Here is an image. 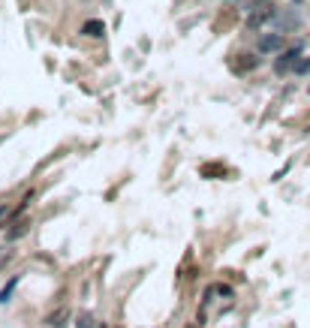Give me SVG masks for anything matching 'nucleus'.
Instances as JSON below:
<instances>
[{
	"instance_id": "nucleus-8",
	"label": "nucleus",
	"mask_w": 310,
	"mask_h": 328,
	"mask_svg": "<svg viewBox=\"0 0 310 328\" xmlns=\"http://www.w3.org/2000/svg\"><path fill=\"white\" fill-rule=\"evenodd\" d=\"M27 232H31V220H18L12 229L6 232V241H18V238H24Z\"/></svg>"
},
{
	"instance_id": "nucleus-11",
	"label": "nucleus",
	"mask_w": 310,
	"mask_h": 328,
	"mask_svg": "<svg viewBox=\"0 0 310 328\" xmlns=\"http://www.w3.org/2000/svg\"><path fill=\"white\" fill-rule=\"evenodd\" d=\"M304 72H310V58H301L295 66V75H304Z\"/></svg>"
},
{
	"instance_id": "nucleus-2",
	"label": "nucleus",
	"mask_w": 310,
	"mask_h": 328,
	"mask_svg": "<svg viewBox=\"0 0 310 328\" xmlns=\"http://www.w3.org/2000/svg\"><path fill=\"white\" fill-rule=\"evenodd\" d=\"M301 61V45H295V48H286L280 58L274 61V72L277 75H286V72H295V66Z\"/></svg>"
},
{
	"instance_id": "nucleus-18",
	"label": "nucleus",
	"mask_w": 310,
	"mask_h": 328,
	"mask_svg": "<svg viewBox=\"0 0 310 328\" xmlns=\"http://www.w3.org/2000/svg\"><path fill=\"white\" fill-rule=\"evenodd\" d=\"M307 91H310V88H307Z\"/></svg>"
},
{
	"instance_id": "nucleus-6",
	"label": "nucleus",
	"mask_w": 310,
	"mask_h": 328,
	"mask_svg": "<svg viewBox=\"0 0 310 328\" xmlns=\"http://www.w3.org/2000/svg\"><path fill=\"white\" fill-rule=\"evenodd\" d=\"M81 33H84V36H91V39H97V36H103V33H105V24L100 21V18H91V21H84V24H81Z\"/></svg>"
},
{
	"instance_id": "nucleus-15",
	"label": "nucleus",
	"mask_w": 310,
	"mask_h": 328,
	"mask_svg": "<svg viewBox=\"0 0 310 328\" xmlns=\"http://www.w3.org/2000/svg\"><path fill=\"white\" fill-rule=\"evenodd\" d=\"M199 325H202V322H199V319H196V322H190V325H187V328H199Z\"/></svg>"
},
{
	"instance_id": "nucleus-9",
	"label": "nucleus",
	"mask_w": 310,
	"mask_h": 328,
	"mask_svg": "<svg viewBox=\"0 0 310 328\" xmlns=\"http://www.w3.org/2000/svg\"><path fill=\"white\" fill-rule=\"evenodd\" d=\"M15 286H18V274H15V277H12V280H9V283H6V286L0 289V304H6V301L12 298V292H15Z\"/></svg>"
},
{
	"instance_id": "nucleus-7",
	"label": "nucleus",
	"mask_w": 310,
	"mask_h": 328,
	"mask_svg": "<svg viewBox=\"0 0 310 328\" xmlns=\"http://www.w3.org/2000/svg\"><path fill=\"white\" fill-rule=\"evenodd\" d=\"M67 319H69V310L67 307H61V310H54V313L45 319V325L48 328H67Z\"/></svg>"
},
{
	"instance_id": "nucleus-10",
	"label": "nucleus",
	"mask_w": 310,
	"mask_h": 328,
	"mask_svg": "<svg viewBox=\"0 0 310 328\" xmlns=\"http://www.w3.org/2000/svg\"><path fill=\"white\" fill-rule=\"evenodd\" d=\"M75 328H94V316H91V313H78Z\"/></svg>"
},
{
	"instance_id": "nucleus-13",
	"label": "nucleus",
	"mask_w": 310,
	"mask_h": 328,
	"mask_svg": "<svg viewBox=\"0 0 310 328\" xmlns=\"http://www.w3.org/2000/svg\"><path fill=\"white\" fill-rule=\"evenodd\" d=\"M9 259H12V250H6V247H3V250H0V271H3V265L9 262Z\"/></svg>"
},
{
	"instance_id": "nucleus-4",
	"label": "nucleus",
	"mask_w": 310,
	"mask_h": 328,
	"mask_svg": "<svg viewBox=\"0 0 310 328\" xmlns=\"http://www.w3.org/2000/svg\"><path fill=\"white\" fill-rule=\"evenodd\" d=\"M199 175L208 178V181H217V178H226L229 169H226V163H202L199 166Z\"/></svg>"
},
{
	"instance_id": "nucleus-1",
	"label": "nucleus",
	"mask_w": 310,
	"mask_h": 328,
	"mask_svg": "<svg viewBox=\"0 0 310 328\" xmlns=\"http://www.w3.org/2000/svg\"><path fill=\"white\" fill-rule=\"evenodd\" d=\"M277 15H280V9H277L274 3L268 0V3H262V6H256L250 15H247V28L250 31H259V28H265V24H271Z\"/></svg>"
},
{
	"instance_id": "nucleus-17",
	"label": "nucleus",
	"mask_w": 310,
	"mask_h": 328,
	"mask_svg": "<svg viewBox=\"0 0 310 328\" xmlns=\"http://www.w3.org/2000/svg\"><path fill=\"white\" fill-rule=\"evenodd\" d=\"M295 3H301V0H295Z\"/></svg>"
},
{
	"instance_id": "nucleus-5",
	"label": "nucleus",
	"mask_w": 310,
	"mask_h": 328,
	"mask_svg": "<svg viewBox=\"0 0 310 328\" xmlns=\"http://www.w3.org/2000/svg\"><path fill=\"white\" fill-rule=\"evenodd\" d=\"M283 48V33H265L259 36V51H280Z\"/></svg>"
},
{
	"instance_id": "nucleus-12",
	"label": "nucleus",
	"mask_w": 310,
	"mask_h": 328,
	"mask_svg": "<svg viewBox=\"0 0 310 328\" xmlns=\"http://www.w3.org/2000/svg\"><path fill=\"white\" fill-rule=\"evenodd\" d=\"M214 289H217V295H223V298H232V286H226V283H217Z\"/></svg>"
},
{
	"instance_id": "nucleus-3",
	"label": "nucleus",
	"mask_w": 310,
	"mask_h": 328,
	"mask_svg": "<svg viewBox=\"0 0 310 328\" xmlns=\"http://www.w3.org/2000/svg\"><path fill=\"white\" fill-rule=\"evenodd\" d=\"M241 61H229V66H232V72L235 75H244V72H253L256 66H259V58L256 54H238Z\"/></svg>"
},
{
	"instance_id": "nucleus-14",
	"label": "nucleus",
	"mask_w": 310,
	"mask_h": 328,
	"mask_svg": "<svg viewBox=\"0 0 310 328\" xmlns=\"http://www.w3.org/2000/svg\"><path fill=\"white\" fill-rule=\"evenodd\" d=\"M262 3H268V0H247V12H253V9L262 6Z\"/></svg>"
},
{
	"instance_id": "nucleus-16",
	"label": "nucleus",
	"mask_w": 310,
	"mask_h": 328,
	"mask_svg": "<svg viewBox=\"0 0 310 328\" xmlns=\"http://www.w3.org/2000/svg\"><path fill=\"white\" fill-rule=\"evenodd\" d=\"M0 214H3V208H0Z\"/></svg>"
}]
</instances>
